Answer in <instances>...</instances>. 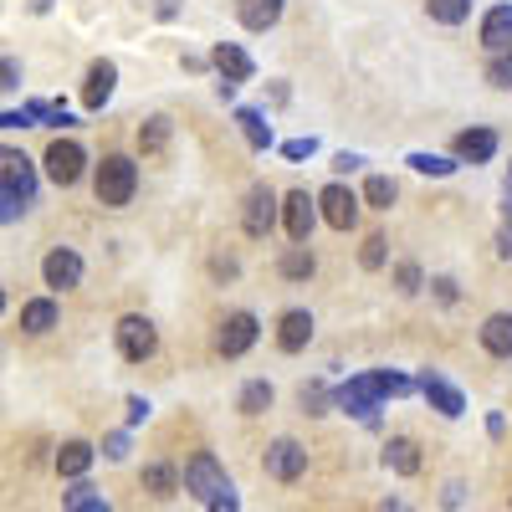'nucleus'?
Masks as SVG:
<instances>
[{
    "mask_svg": "<svg viewBox=\"0 0 512 512\" xmlns=\"http://www.w3.org/2000/svg\"><path fill=\"white\" fill-rule=\"evenodd\" d=\"M185 492H190L195 502H216V497L231 492V477L221 472L216 456L200 451V456H190V466H185Z\"/></svg>",
    "mask_w": 512,
    "mask_h": 512,
    "instance_id": "obj_5",
    "label": "nucleus"
},
{
    "mask_svg": "<svg viewBox=\"0 0 512 512\" xmlns=\"http://www.w3.org/2000/svg\"><path fill=\"white\" fill-rule=\"evenodd\" d=\"M359 164H364L359 154H338V159H333V169H338V175H349V169H359Z\"/></svg>",
    "mask_w": 512,
    "mask_h": 512,
    "instance_id": "obj_42",
    "label": "nucleus"
},
{
    "mask_svg": "<svg viewBox=\"0 0 512 512\" xmlns=\"http://www.w3.org/2000/svg\"><path fill=\"white\" fill-rule=\"evenodd\" d=\"M210 67L221 72V82H231V88H241V82H251V57L236 47V41H216V52H210Z\"/></svg>",
    "mask_w": 512,
    "mask_h": 512,
    "instance_id": "obj_16",
    "label": "nucleus"
},
{
    "mask_svg": "<svg viewBox=\"0 0 512 512\" xmlns=\"http://www.w3.org/2000/svg\"><path fill=\"white\" fill-rule=\"evenodd\" d=\"M420 395H425V400H431V410H441L446 420H456V415H466V395L456 390V384H451V379H441L436 369H425V374H420Z\"/></svg>",
    "mask_w": 512,
    "mask_h": 512,
    "instance_id": "obj_11",
    "label": "nucleus"
},
{
    "mask_svg": "<svg viewBox=\"0 0 512 512\" xmlns=\"http://www.w3.org/2000/svg\"><path fill=\"white\" fill-rule=\"evenodd\" d=\"M482 349L492 359H512V313H492L482 323Z\"/></svg>",
    "mask_w": 512,
    "mask_h": 512,
    "instance_id": "obj_21",
    "label": "nucleus"
},
{
    "mask_svg": "<svg viewBox=\"0 0 512 512\" xmlns=\"http://www.w3.org/2000/svg\"><path fill=\"white\" fill-rule=\"evenodd\" d=\"M405 164L415 169V175H436V180H441V175H451V169H456V159H441V154H410Z\"/></svg>",
    "mask_w": 512,
    "mask_h": 512,
    "instance_id": "obj_32",
    "label": "nucleus"
},
{
    "mask_svg": "<svg viewBox=\"0 0 512 512\" xmlns=\"http://www.w3.org/2000/svg\"><path fill=\"white\" fill-rule=\"evenodd\" d=\"M164 144H169V118H164V113L144 118V123H139V149H144V154H159Z\"/></svg>",
    "mask_w": 512,
    "mask_h": 512,
    "instance_id": "obj_28",
    "label": "nucleus"
},
{
    "mask_svg": "<svg viewBox=\"0 0 512 512\" xmlns=\"http://www.w3.org/2000/svg\"><path fill=\"white\" fill-rule=\"evenodd\" d=\"M277 272H282L287 282H303V277L318 272V262H313V251H308V246H287V251H282V262H277Z\"/></svg>",
    "mask_w": 512,
    "mask_h": 512,
    "instance_id": "obj_26",
    "label": "nucleus"
},
{
    "mask_svg": "<svg viewBox=\"0 0 512 512\" xmlns=\"http://www.w3.org/2000/svg\"><path fill=\"white\" fill-rule=\"evenodd\" d=\"M26 6H31V16H47V11H52V0H26Z\"/></svg>",
    "mask_w": 512,
    "mask_h": 512,
    "instance_id": "obj_45",
    "label": "nucleus"
},
{
    "mask_svg": "<svg viewBox=\"0 0 512 512\" xmlns=\"http://www.w3.org/2000/svg\"><path fill=\"white\" fill-rule=\"evenodd\" d=\"M384 466H390L395 477H415L420 472V446L410 436H390L384 441Z\"/></svg>",
    "mask_w": 512,
    "mask_h": 512,
    "instance_id": "obj_20",
    "label": "nucleus"
},
{
    "mask_svg": "<svg viewBox=\"0 0 512 512\" xmlns=\"http://www.w3.org/2000/svg\"><path fill=\"white\" fill-rule=\"evenodd\" d=\"M67 512H113V507H108V502H103V497H98L88 482H77V487L67 492Z\"/></svg>",
    "mask_w": 512,
    "mask_h": 512,
    "instance_id": "obj_31",
    "label": "nucleus"
},
{
    "mask_svg": "<svg viewBox=\"0 0 512 512\" xmlns=\"http://www.w3.org/2000/svg\"><path fill=\"white\" fill-rule=\"evenodd\" d=\"M507 190H512V175H507Z\"/></svg>",
    "mask_w": 512,
    "mask_h": 512,
    "instance_id": "obj_50",
    "label": "nucleus"
},
{
    "mask_svg": "<svg viewBox=\"0 0 512 512\" xmlns=\"http://www.w3.org/2000/svg\"><path fill=\"white\" fill-rule=\"evenodd\" d=\"M236 410L241 415H267L272 410V384L267 379H251L246 390H241V400H236Z\"/></svg>",
    "mask_w": 512,
    "mask_h": 512,
    "instance_id": "obj_27",
    "label": "nucleus"
},
{
    "mask_svg": "<svg viewBox=\"0 0 512 512\" xmlns=\"http://www.w3.org/2000/svg\"><path fill=\"white\" fill-rule=\"evenodd\" d=\"M236 123H241V134H246V144H251L256 154L272 149V123H267L262 108H236Z\"/></svg>",
    "mask_w": 512,
    "mask_h": 512,
    "instance_id": "obj_22",
    "label": "nucleus"
},
{
    "mask_svg": "<svg viewBox=\"0 0 512 512\" xmlns=\"http://www.w3.org/2000/svg\"><path fill=\"white\" fill-rule=\"evenodd\" d=\"M149 410H154V405H149L144 395H134V400H128V425H144V420H149Z\"/></svg>",
    "mask_w": 512,
    "mask_h": 512,
    "instance_id": "obj_39",
    "label": "nucleus"
},
{
    "mask_svg": "<svg viewBox=\"0 0 512 512\" xmlns=\"http://www.w3.org/2000/svg\"><path fill=\"white\" fill-rule=\"evenodd\" d=\"M236 21L246 31H272L282 21V0H236Z\"/></svg>",
    "mask_w": 512,
    "mask_h": 512,
    "instance_id": "obj_19",
    "label": "nucleus"
},
{
    "mask_svg": "<svg viewBox=\"0 0 512 512\" xmlns=\"http://www.w3.org/2000/svg\"><path fill=\"white\" fill-rule=\"evenodd\" d=\"M277 216H282L277 190H272V185H251L246 200H241V231H246L251 241H262V236H272Z\"/></svg>",
    "mask_w": 512,
    "mask_h": 512,
    "instance_id": "obj_4",
    "label": "nucleus"
},
{
    "mask_svg": "<svg viewBox=\"0 0 512 512\" xmlns=\"http://www.w3.org/2000/svg\"><path fill=\"white\" fill-rule=\"evenodd\" d=\"M359 205H364V195H354L349 185H323L318 190V216L333 226V231H354L359 226Z\"/></svg>",
    "mask_w": 512,
    "mask_h": 512,
    "instance_id": "obj_7",
    "label": "nucleus"
},
{
    "mask_svg": "<svg viewBox=\"0 0 512 512\" xmlns=\"http://www.w3.org/2000/svg\"><path fill=\"white\" fill-rule=\"evenodd\" d=\"M118 354L128 359V364H144V359H154V349H159V328L144 318V313H128V318H118Z\"/></svg>",
    "mask_w": 512,
    "mask_h": 512,
    "instance_id": "obj_6",
    "label": "nucleus"
},
{
    "mask_svg": "<svg viewBox=\"0 0 512 512\" xmlns=\"http://www.w3.org/2000/svg\"><path fill=\"white\" fill-rule=\"evenodd\" d=\"M31 195H36L31 159H26V154H16V149H6V154H0V200H6V210H0V216L16 221L21 210L31 205Z\"/></svg>",
    "mask_w": 512,
    "mask_h": 512,
    "instance_id": "obj_3",
    "label": "nucleus"
},
{
    "mask_svg": "<svg viewBox=\"0 0 512 512\" xmlns=\"http://www.w3.org/2000/svg\"><path fill=\"white\" fill-rule=\"evenodd\" d=\"M256 344V313H231L226 323H221V338H216V349L226 354V359H241L246 349Z\"/></svg>",
    "mask_w": 512,
    "mask_h": 512,
    "instance_id": "obj_12",
    "label": "nucleus"
},
{
    "mask_svg": "<svg viewBox=\"0 0 512 512\" xmlns=\"http://www.w3.org/2000/svg\"><path fill=\"white\" fill-rule=\"evenodd\" d=\"M497 251H502V256H512V231H502V236H497Z\"/></svg>",
    "mask_w": 512,
    "mask_h": 512,
    "instance_id": "obj_46",
    "label": "nucleus"
},
{
    "mask_svg": "<svg viewBox=\"0 0 512 512\" xmlns=\"http://www.w3.org/2000/svg\"><path fill=\"white\" fill-rule=\"evenodd\" d=\"M507 231H512V200H507Z\"/></svg>",
    "mask_w": 512,
    "mask_h": 512,
    "instance_id": "obj_49",
    "label": "nucleus"
},
{
    "mask_svg": "<svg viewBox=\"0 0 512 512\" xmlns=\"http://www.w3.org/2000/svg\"><path fill=\"white\" fill-rule=\"evenodd\" d=\"M379 512H410V507H405V502H384Z\"/></svg>",
    "mask_w": 512,
    "mask_h": 512,
    "instance_id": "obj_48",
    "label": "nucleus"
},
{
    "mask_svg": "<svg viewBox=\"0 0 512 512\" xmlns=\"http://www.w3.org/2000/svg\"><path fill=\"white\" fill-rule=\"evenodd\" d=\"M93 190H98V205L123 210L128 200H134V190H139V164L128 159V154H108V159L98 164V180H93Z\"/></svg>",
    "mask_w": 512,
    "mask_h": 512,
    "instance_id": "obj_2",
    "label": "nucleus"
},
{
    "mask_svg": "<svg viewBox=\"0 0 512 512\" xmlns=\"http://www.w3.org/2000/svg\"><path fill=\"white\" fill-rule=\"evenodd\" d=\"M313 221H318V195H308V190H292V195H282V226H287L292 246H308Z\"/></svg>",
    "mask_w": 512,
    "mask_h": 512,
    "instance_id": "obj_8",
    "label": "nucleus"
},
{
    "mask_svg": "<svg viewBox=\"0 0 512 512\" xmlns=\"http://www.w3.org/2000/svg\"><path fill=\"white\" fill-rule=\"evenodd\" d=\"M82 164H88L82 144L57 139V144L47 149V180H52V185H77V180H82Z\"/></svg>",
    "mask_w": 512,
    "mask_h": 512,
    "instance_id": "obj_10",
    "label": "nucleus"
},
{
    "mask_svg": "<svg viewBox=\"0 0 512 512\" xmlns=\"http://www.w3.org/2000/svg\"><path fill=\"white\" fill-rule=\"evenodd\" d=\"M487 82H492V88H512V52L487 62Z\"/></svg>",
    "mask_w": 512,
    "mask_h": 512,
    "instance_id": "obj_33",
    "label": "nucleus"
},
{
    "mask_svg": "<svg viewBox=\"0 0 512 512\" xmlns=\"http://www.w3.org/2000/svg\"><path fill=\"white\" fill-rule=\"evenodd\" d=\"M308 338H313V313H308V308H287V313L277 318V349H282V354H303Z\"/></svg>",
    "mask_w": 512,
    "mask_h": 512,
    "instance_id": "obj_13",
    "label": "nucleus"
},
{
    "mask_svg": "<svg viewBox=\"0 0 512 512\" xmlns=\"http://www.w3.org/2000/svg\"><path fill=\"white\" fill-rule=\"evenodd\" d=\"M103 456H108V461H123V456H128V436H123V431H113V436L103 441Z\"/></svg>",
    "mask_w": 512,
    "mask_h": 512,
    "instance_id": "obj_38",
    "label": "nucleus"
},
{
    "mask_svg": "<svg viewBox=\"0 0 512 512\" xmlns=\"http://www.w3.org/2000/svg\"><path fill=\"white\" fill-rule=\"evenodd\" d=\"M410 390H415V384H410L405 374L369 369V374H354L349 384H338V390H333V405L349 410V415H364V420L374 425V405H379L384 395H410Z\"/></svg>",
    "mask_w": 512,
    "mask_h": 512,
    "instance_id": "obj_1",
    "label": "nucleus"
},
{
    "mask_svg": "<svg viewBox=\"0 0 512 512\" xmlns=\"http://www.w3.org/2000/svg\"><path fill=\"white\" fill-rule=\"evenodd\" d=\"M210 512H241V497H236V487H231L226 497H216V502H210Z\"/></svg>",
    "mask_w": 512,
    "mask_h": 512,
    "instance_id": "obj_41",
    "label": "nucleus"
},
{
    "mask_svg": "<svg viewBox=\"0 0 512 512\" xmlns=\"http://www.w3.org/2000/svg\"><path fill=\"white\" fill-rule=\"evenodd\" d=\"M6 88H21V67H16V57H6Z\"/></svg>",
    "mask_w": 512,
    "mask_h": 512,
    "instance_id": "obj_44",
    "label": "nucleus"
},
{
    "mask_svg": "<svg viewBox=\"0 0 512 512\" xmlns=\"http://www.w3.org/2000/svg\"><path fill=\"white\" fill-rule=\"evenodd\" d=\"M308 472V451L297 446L292 436H277L272 446H267V477L272 482H297Z\"/></svg>",
    "mask_w": 512,
    "mask_h": 512,
    "instance_id": "obj_9",
    "label": "nucleus"
},
{
    "mask_svg": "<svg viewBox=\"0 0 512 512\" xmlns=\"http://www.w3.org/2000/svg\"><path fill=\"white\" fill-rule=\"evenodd\" d=\"M425 11H431V21H441V26H461L466 16H472V0H425Z\"/></svg>",
    "mask_w": 512,
    "mask_h": 512,
    "instance_id": "obj_29",
    "label": "nucleus"
},
{
    "mask_svg": "<svg viewBox=\"0 0 512 512\" xmlns=\"http://www.w3.org/2000/svg\"><path fill=\"white\" fill-rule=\"evenodd\" d=\"M282 154H287V159H308V154H318V139H313V134H308V139H287Z\"/></svg>",
    "mask_w": 512,
    "mask_h": 512,
    "instance_id": "obj_36",
    "label": "nucleus"
},
{
    "mask_svg": "<svg viewBox=\"0 0 512 512\" xmlns=\"http://www.w3.org/2000/svg\"><path fill=\"white\" fill-rule=\"evenodd\" d=\"M482 47H487L492 57L512 52V0H502V6H492V11L482 16Z\"/></svg>",
    "mask_w": 512,
    "mask_h": 512,
    "instance_id": "obj_17",
    "label": "nucleus"
},
{
    "mask_svg": "<svg viewBox=\"0 0 512 512\" xmlns=\"http://www.w3.org/2000/svg\"><path fill=\"white\" fill-rule=\"evenodd\" d=\"M144 492H154V497H175L180 492V472L169 461H149L144 466Z\"/></svg>",
    "mask_w": 512,
    "mask_h": 512,
    "instance_id": "obj_24",
    "label": "nucleus"
},
{
    "mask_svg": "<svg viewBox=\"0 0 512 512\" xmlns=\"http://www.w3.org/2000/svg\"><path fill=\"white\" fill-rule=\"evenodd\" d=\"M456 159H466V164H487L492 154H497V134L492 128H466V134H456Z\"/></svg>",
    "mask_w": 512,
    "mask_h": 512,
    "instance_id": "obj_18",
    "label": "nucleus"
},
{
    "mask_svg": "<svg viewBox=\"0 0 512 512\" xmlns=\"http://www.w3.org/2000/svg\"><path fill=\"white\" fill-rule=\"evenodd\" d=\"M113 88H118V67L103 57V62H93L88 67V77H82V108L88 113H98L108 98H113Z\"/></svg>",
    "mask_w": 512,
    "mask_h": 512,
    "instance_id": "obj_15",
    "label": "nucleus"
},
{
    "mask_svg": "<svg viewBox=\"0 0 512 512\" xmlns=\"http://www.w3.org/2000/svg\"><path fill=\"white\" fill-rule=\"evenodd\" d=\"M93 456H98V451H93L88 441H67V446L57 451V472L72 477V482H82V477H88V466H93Z\"/></svg>",
    "mask_w": 512,
    "mask_h": 512,
    "instance_id": "obj_23",
    "label": "nucleus"
},
{
    "mask_svg": "<svg viewBox=\"0 0 512 512\" xmlns=\"http://www.w3.org/2000/svg\"><path fill=\"white\" fill-rule=\"evenodd\" d=\"M21 328H26V333L57 328V303H52V297H31V303L21 308Z\"/></svg>",
    "mask_w": 512,
    "mask_h": 512,
    "instance_id": "obj_25",
    "label": "nucleus"
},
{
    "mask_svg": "<svg viewBox=\"0 0 512 512\" xmlns=\"http://www.w3.org/2000/svg\"><path fill=\"white\" fill-rule=\"evenodd\" d=\"M364 205L390 210V205H395V180H390V175H369V180H364Z\"/></svg>",
    "mask_w": 512,
    "mask_h": 512,
    "instance_id": "obj_30",
    "label": "nucleus"
},
{
    "mask_svg": "<svg viewBox=\"0 0 512 512\" xmlns=\"http://www.w3.org/2000/svg\"><path fill=\"white\" fill-rule=\"evenodd\" d=\"M180 11V0H159V16H175Z\"/></svg>",
    "mask_w": 512,
    "mask_h": 512,
    "instance_id": "obj_47",
    "label": "nucleus"
},
{
    "mask_svg": "<svg viewBox=\"0 0 512 512\" xmlns=\"http://www.w3.org/2000/svg\"><path fill=\"white\" fill-rule=\"evenodd\" d=\"M461 492H466L461 482H446V492H441V502H446V507H461Z\"/></svg>",
    "mask_w": 512,
    "mask_h": 512,
    "instance_id": "obj_43",
    "label": "nucleus"
},
{
    "mask_svg": "<svg viewBox=\"0 0 512 512\" xmlns=\"http://www.w3.org/2000/svg\"><path fill=\"white\" fill-rule=\"evenodd\" d=\"M359 262H364L369 272H379V267H384V236H369V241H364V251H359Z\"/></svg>",
    "mask_w": 512,
    "mask_h": 512,
    "instance_id": "obj_34",
    "label": "nucleus"
},
{
    "mask_svg": "<svg viewBox=\"0 0 512 512\" xmlns=\"http://www.w3.org/2000/svg\"><path fill=\"white\" fill-rule=\"evenodd\" d=\"M395 282H400V292H405V297H410V292H420V267H415V262H405V267L395 272Z\"/></svg>",
    "mask_w": 512,
    "mask_h": 512,
    "instance_id": "obj_37",
    "label": "nucleus"
},
{
    "mask_svg": "<svg viewBox=\"0 0 512 512\" xmlns=\"http://www.w3.org/2000/svg\"><path fill=\"white\" fill-rule=\"evenodd\" d=\"M41 277H47V287H57V292L77 287V282H82V256H77L72 246L47 251V262H41Z\"/></svg>",
    "mask_w": 512,
    "mask_h": 512,
    "instance_id": "obj_14",
    "label": "nucleus"
},
{
    "mask_svg": "<svg viewBox=\"0 0 512 512\" xmlns=\"http://www.w3.org/2000/svg\"><path fill=\"white\" fill-rule=\"evenodd\" d=\"M431 287H436V297H441V303H456V277H436Z\"/></svg>",
    "mask_w": 512,
    "mask_h": 512,
    "instance_id": "obj_40",
    "label": "nucleus"
},
{
    "mask_svg": "<svg viewBox=\"0 0 512 512\" xmlns=\"http://www.w3.org/2000/svg\"><path fill=\"white\" fill-rule=\"evenodd\" d=\"M323 405H328L323 384H303V410H308V415H323Z\"/></svg>",
    "mask_w": 512,
    "mask_h": 512,
    "instance_id": "obj_35",
    "label": "nucleus"
}]
</instances>
